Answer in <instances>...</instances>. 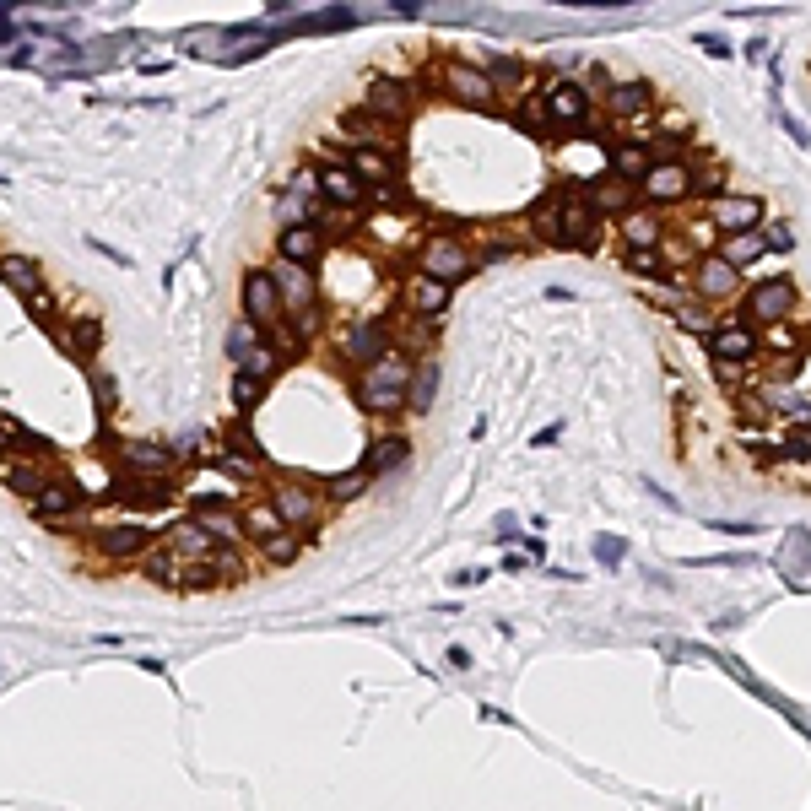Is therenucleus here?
<instances>
[{"label": "nucleus", "instance_id": "obj_1", "mask_svg": "<svg viewBox=\"0 0 811 811\" xmlns=\"http://www.w3.org/2000/svg\"><path fill=\"white\" fill-rule=\"evenodd\" d=\"M601 222L606 217L579 195V184H552V190L530 206V228H536V238L552 244V249H595Z\"/></svg>", "mask_w": 811, "mask_h": 811}, {"label": "nucleus", "instance_id": "obj_2", "mask_svg": "<svg viewBox=\"0 0 811 811\" xmlns=\"http://www.w3.org/2000/svg\"><path fill=\"white\" fill-rule=\"evenodd\" d=\"M411 379H417V363H411L406 352H390V357H379V363L363 368L357 401H363V411H401Z\"/></svg>", "mask_w": 811, "mask_h": 811}, {"label": "nucleus", "instance_id": "obj_3", "mask_svg": "<svg viewBox=\"0 0 811 811\" xmlns=\"http://www.w3.org/2000/svg\"><path fill=\"white\" fill-rule=\"evenodd\" d=\"M709 357H714V374H747L757 357H763V336H757L747 319H720L709 330Z\"/></svg>", "mask_w": 811, "mask_h": 811}, {"label": "nucleus", "instance_id": "obj_4", "mask_svg": "<svg viewBox=\"0 0 811 811\" xmlns=\"http://www.w3.org/2000/svg\"><path fill=\"white\" fill-rule=\"evenodd\" d=\"M795 314V287L784 282V276H768V282H752L747 292H741V319L757 330V325H784V319Z\"/></svg>", "mask_w": 811, "mask_h": 811}, {"label": "nucleus", "instance_id": "obj_5", "mask_svg": "<svg viewBox=\"0 0 811 811\" xmlns=\"http://www.w3.org/2000/svg\"><path fill=\"white\" fill-rule=\"evenodd\" d=\"M244 319L260 330L265 341H276V336H282L287 309H282V292H276L271 271H249V276H244Z\"/></svg>", "mask_w": 811, "mask_h": 811}, {"label": "nucleus", "instance_id": "obj_6", "mask_svg": "<svg viewBox=\"0 0 811 811\" xmlns=\"http://www.w3.org/2000/svg\"><path fill=\"white\" fill-rule=\"evenodd\" d=\"M541 103H547V125L590 130V87L574 82V76H552V82L541 87Z\"/></svg>", "mask_w": 811, "mask_h": 811}, {"label": "nucleus", "instance_id": "obj_7", "mask_svg": "<svg viewBox=\"0 0 811 811\" xmlns=\"http://www.w3.org/2000/svg\"><path fill=\"white\" fill-rule=\"evenodd\" d=\"M228 357L238 363V374H249V379H271L276 368H282V352L271 347V341L260 336L255 325H249V319H238V325L228 330Z\"/></svg>", "mask_w": 811, "mask_h": 811}, {"label": "nucleus", "instance_id": "obj_8", "mask_svg": "<svg viewBox=\"0 0 811 811\" xmlns=\"http://www.w3.org/2000/svg\"><path fill=\"white\" fill-rule=\"evenodd\" d=\"M471 271H476V255L460 244V238L438 233V238H428V244H422V276H433V282L455 287V282H465Z\"/></svg>", "mask_w": 811, "mask_h": 811}, {"label": "nucleus", "instance_id": "obj_9", "mask_svg": "<svg viewBox=\"0 0 811 811\" xmlns=\"http://www.w3.org/2000/svg\"><path fill=\"white\" fill-rule=\"evenodd\" d=\"M638 195H644L649 206H676L693 195V168L676 157V163H649V174L638 179Z\"/></svg>", "mask_w": 811, "mask_h": 811}, {"label": "nucleus", "instance_id": "obj_10", "mask_svg": "<svg viewBox=\"0 0 811 811\" xmlns=\"http://www.w3.org/2000/svg\"><path fill=\"white\" fill-rule=\"evenodd\" d=\"M444 92L455 103H465V109H482V114L498 109V92H493V82H487V71H476V65H465V60L444 65Z\"/></svg>", "mask_w": 811, "mask_h": 811}, {"label": "nucleus", "instance_id": "obj_11", "mask_svg": "<svg viewBox=\"0 0 811 811\" xmlns=\"http://www.w3.org/2000/svg\"><path fill=\"white\" fill-rule=\"evenodd\" d=\"M411 103H417V92H411V82H395V76H374L357 109H368V114L395 119V125H401V119L411 114Z\"/></svg>", "mask_w": 811, "mask_h": 811}, {"label": "nucleus", "instance_id": "obj_12", "mask_svg": "<svg viewBox=\"0 0 811 811\" xmlns=\"http://www.w3.org/2000/svg\"><path fill=\"white\" fill-rule=\"evenodd\" d=\"M319 201H325V206H341V211H357V206H363L368 201V184L363 179H357L352 174V168L347 163H325V168H319Z\"/></svg>", "mask_w": 811, "mask_h": 811}, {"label": "nucleus", "instance_id": "obj_13", "mask_svg": "<svg viewBox=\"0 0 811 811\" xmlns=\"http://www.w3.org/2000/svg\"><path fill=\"white\" fill-rule=\"evenodd\" d=\"M736 292H741V271H730L720 255H703L693 265V298L698 303H725V298H736Z\"/></svg>", "mask_w": 811, "mask_h": 811}, {"label": "nucleus", "instance_id": "obj_14", "mask_svg": "<svg viewBox=\"0 0 811 811\" xmlns=\"http://www.w3.org/2000/svg\"><path fill=\"white\" fill-rule=\"evenodd\" d=\"M341 130H347L357 146H374V152H395V141H401V125H395V119H379L368 109H347L341 114Z\"/></svg>", "mask_w": 811, "mask_h": 811}, {"label": "nucleus", "instance_id": "obj_15", "mask_svg": "<svg viewBox=\"0 0 811 811\" xmlns=\"http://www.w3.org/2000/svg\"><path fill=\"white\" fill-rule=\"evenodd\" d=\"M763 217H768V211H763V201H757V195H720V201L709 206V222H714V228H720L725 238H730V233H752Z\"/></svg>", "mask_w": 811, "mask_h": 811}, {"label": "nucleus", "instance_id": "obj_16", "mask_svg": "<svg viewBox=\"0 0 811 811\" xmlns=\"http://www.w3.org/2000/svg\"><path fill=\"white\" fill-rule=\"evenodd\" d=\"M617 228H622V244L628 249H666V217H660L655 206H633V211H622L617 217Z\"/></svg>", "mask_w": 811, "mask_h": 811}, {"label": "nucleus", "instance_id": "obj_17", "mask_svg": "<svg viewBox=\"0 0 811 811\" xmlns=\"http://www.w3.org/2000/svg\"><path fill=\"white\" fill-rule=\"evenodd\" d=\"M152 547V525H103L98 530V552L109 563H136Z\"/></svg>", "mask_w": 811, "mask_h": 811}, {"label": "nucleus", "instance_id": "obj_18", "mask_svg": "<svg viewBox=\"0 0 811 811\" xmlns=\"http://www.w3.org/2000/svg\"><path fill=\"white\" fill-rule=\"evenodd\" d=\"M276 255H282L287 265H303V271H309V265L325 255V233L309 228V222H287L282 238H276Z\"/></svg>", "mask_w": 811, "mask_h": 811}, {"label": "nucleus", "instance_id": "obj_19", "mask_svg": "<svg viewBox=\"0 0 811 811\" xmlns=\"http://www.w3.org/2000/svg\"><path fill=\"white\" fill-rule=\"evenodd\" d=\"M119 460L136 465V471L163 476V471H174V465H179V449L174 444H152V438H125V444H119Z\"/></svg>", "mask_w": 811, "mask_h": 811}, {"label": "nucleus", "instance_id": "obj_20", "mask_svg": "<svg viewBox=\"0 0 811 811\" xmlns=\"http://www.w3.org/2000/svg\"><path fill=\"white\" fill-rule=\"evenodd\" d=\"M401 298H406V314H417V319H438V314L449 309V287L433 282V276H422V271L406 282Z\"/></svg>", "mask_w": 811, "mask_h": 811}, {"label": "nucleus", "instance_id": "obj_21", "mask_svg": "<svg viewBox=\"0 0 811 811\" xmlns=\"http://www.w3.org/2000/svg\"><path fill=\"white\" fill-rule=\"evenodd\" d=\"M195 525H201L217 547H238V541H244V525H238V514L228 503H195Z\"/></svg>", "mask_w": 811, "mask_h": 811}, {"label": "nucleus", "instance_id": "obj_22", "mask_svg": "<svg viewBox=\"0 0 811 811\" xmlns=\"http://www.w3.org/2000/svg\"><path fill=\"white\" fill-rule=\"evenodd\" d=\"M347 352L363 357V363H379V357H390V352H395L390 319H363V325H357L352 336H347Z\"/></svg>", "mask_w": 811, "mask_h": 811}, {"label": "nucleus", "instance_id": "obj_23", "mask_svg": "<svg viewBox=\"0 0 811 811\" xmlns=\"http://www.w3.org/2000/svg\"><path fill=\"white\" fill-rule=\"evenodd\" d=\"M606 109L633 125V119H644L649 109H655V87H649V82H617L606 92Z\"/></svg>", "mask_w": 811, "mask_h": 811}, {"label": "nucleus", "instance_id": "obj_24", "mask_svg": "<svg viewBox=\"0 0 811 811\" xmlns=\"http://www.w3.org/2000/svg\"><path fill=\"white\" fill-rule=\"evenodd\" d=\"M341 163H347L352 174L368 184V190H374V184H390V179H395L390 152H374V146H347V157H341Z\"/></svg>", "mask_w": 811, "mask_h": 811}, {"label": "nucleus", "instance_id": "obj_25", "mask_svg": "<svg viewBox=\"0 0 811 811\" xmlns=\"http://www.w3.org/2000/svg\"><path fill=\"white\" fill-rule=\"evenodd\" d=\"M0 282L17 292V298H33L38 303V292H44V271H38L28 255H0Z\"/></svg>", "mask_w": 811, "mask_h": 811}, {"label": "nucleus", "instance_id": "obj_26", "mask_svg": "<svg viewBox=\"0 0 811 811\" xmlns=\"http://www.w3.org/2000/svg\"><path fill=\"white\" fill-rule=\"evenodd\" d=\"M76 509H82V493H76L65 476H55V482H49L44 493L33 498V514H38V520H65V514H76Z\"/></svg>", "mask_w": 811, "mask_h": 811}, {"label": "nucleus", "instance_id": "obj_27", "mask_svg": "<svg viewBox=\"0 0 811 811\" xmlns=\"http://www.w3.org/2000/svg\"><path fill=\"white\" fill-rule=\"evenodd\" d=\"M714 255H720L730 271H747V265H757L768 255V244H763V233H730V238H720V249H714Z\"/></svg>", "mask_w": 811, "mask_h": 811}, {"label": "nucleus", "instance_id": "obj_28", "mask_svg": "<svg viewBox=\"0 0 811 811\" xmlns=\"http://www.w3.org/2000/svg\"><path fill=\"white\" fill-rule=\"evenodd\" d=\"M606 163H611V179H622V184H638L649 174V146H638V141H617L606 152Z\"/></svg>", "mask_w": 811, "mask_h": 811}, {"label": "nucleus", "instance_id": "obj_29", "mask_svg": "<svg viewBox=\"0 0 811 811\" xmlns=\"http://www.w3.org/2000/svg\"><path fill=\"white\" fill-rule=\"evenodd\" d=\"M747 449H752V460H757V465H784V460H806V455H811V438L790 433V438H779V444H763V438H747Z\"/></svg>", "mask_w": 811, "mask_h": 811}, {"label": "nucleus", "instance_id": "obj_30", "mask_svg": "<svg viewBox=\"0 0 811 811\" xmlns=\"http://www.w3.org/2000/svg\"><path fill=\"white\" fill-rule=\"evenodd\" d=\"M271 503H276V514H282L287 530H303V525L314 520V493H309V487H298V482L282 487V493H276Z\"/></svg>", "mask_w": 811, "mask_h": 811}, {"label": "nucleus", "instance_id": "obj_31", "mask_svg": "<svg viewBox=\"0 0 811 811\" xmlns=\"http://www.w3.org/2000/svg\"><path fill=\"white\" fill-rule=\"evenodd\" d=\"M168 547H174V552L184 557V563H206L217 541H211V536H206V530L195 525V520H179V525H174V536H168Z\"/></svg>", "mask_w": 811, "mask_h": 811}, {"label": "nucleus", "instance_id": "obj_32", "mask_svg": "<svg viewBox=\"0 0 811 811\" xmlns=\"http://www.w3.org/2000/svg\"><path fill=\"white\" fill-rule=\"evenodd\" d=\"M406 460V438H374V444H368V455H363V465H357V471L363 476H379V471H395V465Z\"/></svg>", "mask_w": 811, "mask_h": 811}, {"label": "nucleus", "instance_id": "obj_33", "mask_svg": "<svg viewBox=\"0 0 811 811\" xmlns=\"http://www.w3.org/2000/svg\"><path fill=\"white\" fill-rule=\"evenodd\" d=\"M146 579L152 584H163V590H179V579H184V557L174 547H157V552H146Z\"/></svg>", "mask_w": 811, "mask_h": 811}, {"label": "nucleus", "instance_id": "obj_34", "mask_svg": "<svg viewBox=\"0 0 811 811\" xmlns=\"http://www.w3.org/2000/svg\"><path fill=\"white\" fill-rule=\"evenodd\" d=\"M671 319H676L682 330H693V336H709V330L720 325V319H714V309H709V303H698V298H676V303H671Z\"/></svg>", "mask_w": 811, "mask_h": 811}, {"label": "nucleus", "instance_id": "obj_35", "mask_svg": "<svg viewBox=\"0 0 811 811\" xmlns=\"http://www.w3.org/2000/svg\"><path fill=\"white\" fill-rule=\"evenodd\" d=\"M390 341H401L406 352H428V347H433V319L406 314L401 325H390ZM401 347H395V352H401Z\"/></svg>", "mask_w": 811, "mask_h": 811}, {"label": "nucleus", "instance_id": "obj_36", "mask_svg": "<svg viewBox=\"0 0 811 811\" xmlns=\"http://www.w3.org/2000/svg\"><path fill=\"white\" fill-rule=\"evenodd\" d=\"M238 525H244V536H255V541L276 536V530H287L282 514H276V503H249V509L238 514Z\"/></svg>", "mask_w": 811, "mask_h": 811}, {"label": "nucleus", "instance_id": "obj_37", "mask_svg": "<svg viewBox=\"0 0 811 811\" xmlns=\"http://www.w3.org/2000/svg\"><path fill=\"white\" fill-rule=\"evenodd\" d=\"M622 260H628L633 276H666L671 265H676L671 249H622Z\"/></svg>", "mask_w": 811, "mask_h": 811}, {"label": "nucleus", "instance_id": "obj_38", "mask_svg": "<svg viewBox=\"0 0 811 811\" xmlns=\"http://www.w3.org/2000/svg\"><path fill=\"white\" fill-rule=\"evenodd\" d=\"M298 552H303V536H298V530H276V536L260 541V557H265V563H292Z\"/></svg>", "mask_w": 811, "mask_h": 811}, {"label": "nucleus", "instance_id": "obj_39", "mask_svg": "<svg viewBox=\"0 0 811 811\" xmlns=\"http://www.w3.org/2000/svg\"><path fill=\"white\" fill-rule=\"evenodd\" d=\"M487 82H493V92L525 82V60H514V55H487Z\"/></svg>", "mask_w": 811, "mask_h": 811}, {"label": "nucleus", "instance_id": "obj_40", "mask_svg": "<svg viewBox=\"0 0 811 811\" xmlns=\"http://www.w3.org/2000/svg\"><path fill=\"white\" fill-rule=\"evenodd\" d=\"M768 411H774V417H790L795 428H811V401H801V395L774 390V395H768Z\"/></svg>", "mask_w": 811, "mask_h": 811}, {"label": "nucleus", "instance_id": "obj_41", "mask_svg": "<svg viewBox=\"0 0 811 811\" xmlns=\"http://www.w3.org/2000/svg\"><path fill=\"white\" fill-rule=\"evenodd\" d=\"M433 390H438V374H433V368H417V379H411V390H406V406L411 411H428Z\"/></svg>", "mask_w": 811, "mask_h": 811}, {"label": "nucleus", "instance_id": "obj_42", "mask_svg": "<svg viewBox=\"0 0 811 811\" xmlns=\"http://www.w3.org/2000/svg\"><path fill=\"white\" fill-rule=\"evenodd\" d=\"M217 568H211V563H184V579H179V590H195V595H201V590H217Z\"/></svg>", "mask_w": 811, "mask_h": 811}, {"label": "nucleus", "instance_id": "obj_43", "mask_svg": "<svg viewBox=\"0 0 811 811\" xmlns=\"http://www.w3.org/2000/svg\"><path fill=\"white\" fill-rule=\"evenodd\" d=\"M233 406H238V411H255V406H260V379L233 374Z\"/></svg>", "mask_w": 811, "mask_h": 811}, {"label": "nucleus", "instance_id": "obj_44", "mask_svg": "<svg viewBox=\"0 0 811 811\" xmlns=\"http://www.w3.org/2000/svg\"><path fill=\"white\" fill-rule=\"evenodd\" d=\"M363 487H368V476H363V471H341L336 482H330V498H341V503H347V498H357V493H363Z\"/></svg>", "mask_w": 811, "mask_h": 811}, {"label": "nucleus", "instance_id": "obj_45", "mask_svg": "<svg viewBox=\"0 0 811 811\" xmlns=\"http://www.w3.org/2000/svg\"><path fill=\"white\" fill-rule=\"evenodd\" d=\"M520 119H525V125H536V130H547V103H541V92H530V98L520 103Z\"/></svg>", "mask_w": 811, "mask_h": 811}, {"label": "nucleus", "instance_id": "obj_46", "mask_svg": "<svg viewBox=\"0 0 811 811\" xmlns=\"http://www.w3.org/2000/svg\"><path fill=\"white\" fill-rule=\"evenodd\" d=\"M595 557H601V563H622V557H628V547H622L617 536H601V541H595Z\"/></svg>", "mask_w": 811, "mask_h": 811}, {"label": "nucleus", "instance_id": "obj_47", "mask_svg": "<svg viewBox=\"0 0 811 811\" xmlns=\"http://www.w3.org/2000/svg\"><path fill=\"white\" fill-rule=\"evenodd\" d=\"M698 44H703V49H709V55H730V44H725V38H714V33H703V38H698Z\"/></svg>", "mask_w": 811, "mask_h": 811}]
</instances>
